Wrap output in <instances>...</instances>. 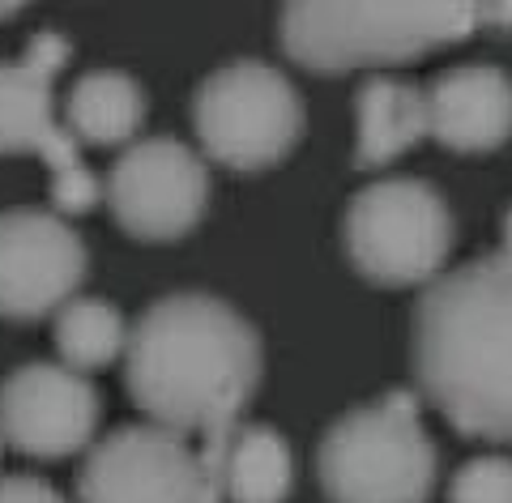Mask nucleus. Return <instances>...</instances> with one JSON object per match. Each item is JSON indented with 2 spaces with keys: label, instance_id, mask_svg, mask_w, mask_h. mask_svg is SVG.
I'll return each instance as SVG.
<instances>
[{
  "label": "nucleus",
  "instance_id": "f257e3e1",
  "mask_svg": "<svg viewBox=\"0 0 512 503\" xmlns=\"http://www.w3.org/2000/svg\"><path fill=\"white\" fill-rule=\"evenodd\" d=\"M124 384L154 427L222 448L261 384V337L231 303L180 290L128 329Z\"/></svg>",
  "mask_w": 512,
  "mask_h": 503
},
{
  "label": "nucleus",
  "instance_id": "f03ea898",
  "mask_svg": "<svg viewBox=\"0 0 512 503\" xmlns=\"http://www.w3.org/2000/svg\"><path fill=\"white\" fill-rule=\"evenodd\" d=\"M414 380L474 440L512 444V252L448 269L414 307Z\"/></svg>",
  "mask_w": 512,
  "mask_h": 503
},
{
  "label": "nucleus",
  "instance_id": "7ed1b4c3",
  "mask_svg": "<svg viewBox=\"0 0 512 503\" xmlns=\"http://www.w3.org/2000/svg\"><path fill=\"white\" fill-rule=\"evenodd\" d=\"M478 26V5L448 0H299L282 9V47L312 73H350L419 60L431 47L470 39Z\"/></svg>",
  "mask_w": 512,
  "mask_h": 503
},
{
  "label": "nucleus",
  "instance_id": "20e7f679",
  "mask_svg": "<svg viewBox=\"0 0 512 503\" xmlns=\"http://www.w3.org/2000/svg\"><path fill=\"white\" fill-rule=\"evenodd\" d=\"M316 474L329 503H427L436 444L423 431L419 401L389 393L342 414L316 448Z\"/></svg>",
  "mask_w": 512,
  "mask_h": 503
},
{
  "label": "nucleus",
  "instance_id": "39448f33",
  "mask_svg": "<svg viewBox=\"0 0 512 503\" xmlns=\"http://www.w3.org/2000/svg\"><path fill=\"white\" fill-rule=\"evenodd\" d=\"M346 256L376 286H431L453 252V214L427 180L393 175L346 205Z\"/></svg>",
  "mask_w": 512,
  "mask_h": 503
},
{
  "label": "nucleus",
  "instance_id": "423d86ee",
  "mask_svg": "<svg viewBox=\"0 0 512 503\" xmlns=\"http://www.w3.org/2000/svg\"><path fill=\"white\" fill-rule=\"evenodd\" d=\"M201 150L231 171H265L303 137V99L274 64L235 60L210 73L192 99Z\"/></svg>",
  "mask_w": 512,
  "mask_h": 503
},
{
  "label": "nucleus",
  "instance_id": "0eeeda50",
  "mask_svg": "<svg viewBox=\"0 0 512 503\" xmlns=\"http://www.w3.org/2000/svg\"><path fill=\"white\" fill-rule=\"evenodd\" d=\"M69 64V39H30L22 60L0 64V154H39L52 171L60 214H86L99 201V180L77 158V137L56 120V73Z\"/></svg>",
  "mask_w": 512,
  "mask_h": 503
},
{
  "label": "nucleus",
  "instance_id": "6e6552de",
  "mask_svg": "<svg viewBox=\"0 0 512 503\" xmlns=\"http://www.w3.org/2000/svg\"><path fill=\"white\" fill-rule=\"evenodd\" d=\"M218 452L154 423L120 427L77 474V503H222Z\"/></svg>",
  "mask_w": 512,
  "mask_h": 503
},
{
  "label": "nucleus",
  "instance_id": "1a4fd4ad",
  "mask_svg": "<svg viewBox=\"0 0 512 503\" xmlns=\"http://www.w3.org/2000/svg\"><path fill=\"white\" fill-rule=\"evenodd\" d=\"M107 205L133 239L167 243L188 235L210 205V171L175 137L137 141L107 175Z\"/></svg>",
  "mask_w": 512,
  "mask_h": 503
},
{
  "label": "nucleus",
  "instance_id": "9d476101",
  "mask_svg": "<svg viewBox=\"0 0 512 503\" xmlns=\"http://www.w3.org/2000/svg\"><path fill=\"white\" fill-rule=\"evenodd\" d=\"M90 256L82 235L47 209L0 214V316L43 320L77 299Z\"/></svg>",
  "mask_w": 512,
  "mask_h": 503
},
{
  "label": "nucleus",
  "instance_id": "9b49d317",
  "mask_svg": "<svg viewBox=\"0 0 512 503\" xmlns=\"http://www.w3.org/2000/svg\"><path fill=\"white\" fill-rule=\"evenodd\" d=\"M99 427V393L64 363H30L0 384V440L26 457H73Z\"/></svg>",
  "mask_w": 512,
  "mask_h": 503
},
{
  "label": "nucleus",
  "instance_id": "f8f14e48",
  "mask_svg": "<svg viewBox=\"0 0 512 503\" xmlns=\"http://www.w3.org/2000/svg\"><path fill=\"white\" fill-rule=\"evenodd\" d=\"M427 137L453 154H487L512 137V77L495 64H457L423 90Z\"/></svg>",
  "mask_w": 512,
  "mask_h": 503
},
{
  "label": "nucleus",
  "instance_id": "ddd939ff",
  "mask_svg": "<svg viewBox=\"0 0 512 503\" xmlns=\"http://www.w3.org/2000/svg\"><path fill=\"white\" fill-rule=\"evenodd\" d=\"M355 167H389L427 137V99L414 81L372 77L355 94Z\"/></svg>",
  "mask_w": 512,
  "mask_h": 503
},
{
  "label": "nucleus",
  "instance_id": "4468645a",
  "mask_svg": "<svg viewBox=\"0 0 512 503\" xmlns=\"http://www.w3.org/2000/svg\"><path fill=\"white\" fill-rule=\"evenodd\" d=\"M218 482L231 503H282L295 486L291 444L269 423H239L218 452Z\"/></svg>",
  "mask_w": 512,
  "mask_h": 503
},
{
  "label": "nucleus",
  "instance_id": "2eb2a0df",
  "mask_svg": "<svg viewBox=\"0 0 512 503\" xmlns=\"http://www.w3.org/2000/svg\"><path fill=\"white\" fill-rule=\"evenodd\" d=\"M146 120V94L120 69H94L69 94V133L90 145H124Z\"/></svg>",
  "mask_w": 512,
  "mask_h": 503
},
{
  "label": "nucleus",
  "instance_id": "dca6fc26",
  "mask_svg": "<svg viewBox=\"0 0 512 503\" xmlns=\"http://www.w3.org/2000/svg\"><path fill=\"white\" fill-rule=\"evenodd\" d=\"M124 346H128V324L111 303L77 295L56 312V350L64 367L86 376L94 367H107L111 359H124Z\"/></svg>",
  "mask_w": 512,
  "mask_h": 503
},
{
  "label": "nucleus",
  "instance_id": "f3484780",
  "mask_svg": "<svg viewBox=\"0 0 512 503\" xmlns=\"http://www.w3.org/2000/svg\"><path fill=\"white\" fill-rule=\"evenodd\" d=\"M448 503H512V461L474 457L470 465H461L448 486Z\"/></svg>",
  "mask_w": 512,
  "mask_h": 503
},
{
  "label": "nucleus",
  "instance_id": "a211bd4d",
  "mask_svg": "<svg viewBox=\"0 0 512 503\" xmlns=\"http://www.w3.org/2000/svg\"><path fill=\"white\" fill-rule=\"evenodd\" d=\"M0 503H69V499L52 491L43 478L9 474V478H0Z\"/></svg>",
  "mask_w": 512,
  "mask_h": 503
},
{
  "label": "nucleus",
  "instance_id": "6ab92c4d",
  "mask_svg": "<svg viewBox=\"0 0 512 503\" xmlns=\"http://www.w3.org/2000/svg\"><path fill=\"white\" fill-rule=\"evenodd\" d=\"M478 18L491 26H512V5H478Z\"/></svg>",
  "mask_w": 512,
  "mask_h": 503
}]
</instances>
